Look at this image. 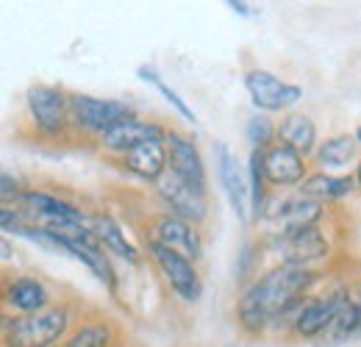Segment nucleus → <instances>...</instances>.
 Returning a JSON list of instances; mask_svg holds the SVG:
<instances>
[{
    "mask_svg": "<svg viewBox=\"0 0 361 347\" xmlns=\"http://www.w3.org/2000/svg\"><path fill=\"white\" fill-rule=\"evenodd\" d=\"M317 281V275L306 267H292L281 264L270 269L264 278L250 284V289L239 300V322L250 331L259 334L267 322H275L286 317L295 305L300 303V295Z\"/></svg>",
    "mask_w": 361,
    "mask_h": 347,
    "instance_id": "f257e3e1",
    "label": "nucleus"
},
{
    "mask_svg": "<svg viewBox=\"0 0 361 347\" xmlns=\"http://www.w3.org/2000/svg\"><path fill=\"white\" fill-rule=\"evenodd\" d=\"M67 325H70L67 308L14 317L6 322V347H50L64 336Z\"/></svg>",
    "mask_w": 361,
    "mask_h": 347,
    "instance_id": "f03ea898",
    "label": "nucleus"
},
{
    "mask_svg": "<svg viewBox=\"0 0 361 347\" xmlns=\"http://www.w3.org/2000/svg\"><path fill=\"white\" fill-rule=\"evenodd\" d=\"M70 117L78 128L92 130V133H106L123 120H131L134 111L120 103V100H103L92 95H73L70 97Z\"/></svg>",
    "mask_w": 361,
    "mask_h": 347,
    "instance_id": "7ed1b4c3",
    "label": "nucleus"
},
{
    "mask_svg": "<svg viewBox=\"0 0 361 347\" xmlns=\"http://www.w3.org/2000/svg\"><path fill=\"white\" fill-rule=\"evenodd\" d=\"M147 250H150L153 261L159 264V269L164 272L167 284L173 286V292L178 295L180 300L195 303V300L203 295V284H200V275H197L192 259L180 256L178 250H173V248H167V245H161V242H156V239H150Z\"/></svg>",
    "mask_w": 361,
    "mask_h": 347,
    "instance_id": "20e7f679",
    "label": "nucleus"
},
{
    "mask_svg": "<svg viewBox=\"0 0 361 347\" xmlns=\"http://www.w3.org/2000/svg\"><path fill=\"white\" fill-rule=\"evenodd\" d=\"M245 87L250 92L253 106L262 111H283L303 97V89L298 84H286L267 70H250L245 75Z\"/></svg>",
    "mask_w": 361,
    "mask_h": 347,
    "instance_id": "39448f33",
    "label": "nucleus"
},
{
    "mask_svg": "<svg viewBox=\"0 0 361 347\" xmlns=\"http://www.w3.org/2000/svg\"><path fill=\"white\" fill-rule=\"evenodd\" d=\"M214 162H217L220 186H223V192H226L233 214H236V219H239L242 225H247V219H250L247 217V209H250V183H245V175H242L239 164H236L233 150H231L228 145H223V142H217V145H214Z\"/></svg>",
    "mask_w": 361,
    "mask_h": 347,
    "instance_id": "423d86ee",
    "label": "nucleus"
},
{
    "mask_svg": "<svg viewBox=\"0 0 361 347\" xmlns=\"http://www.w3.org/2000/svg\"><path fill=\"white\" fill-rule=\"evenodd\" d=\"M156 186H159L161 197L170 203L173 217L186 219V222H192V225L206 217V192L197 189V186H192L189 181H183V178L176 175L173 170L161 175V178L156 181Z\"/></svg>",
    "mask_w": 361,
    "mask_h": 347,
    "instance_id": "0eeeda50",
    "label": "nucleus"
},
{
    "mask_svg": "<svg viewBox=\"0 0 361 347\" xmlns=\"http://www.w3.org/2000/svg\"><path fill=\"white\" fill-rule=\"evenodd\" d=\"M28 111H31L37 128L47 136H56L67 126L70 97L56 87H34L28 92Z\"/></svg>",
    "mask_w": 361,
    "mask_h": 347,
    "instance_id": "6e6552de",
    "label": "nucleus"
},
{
    "mask_svg": "<svg viewBox=\"0 0 361 347\" xmlns=\"http://www.w3.org/2000/svg\"><path fill=\"white\" fill-rule=\"evenodd\" d=\"M278 253L283 264L292 267H306L312 261H319L328 256V239L322 236V231L312 225V228H300L295 233H286L278 239Z\"/></svg>",
    "mask_w": 361,
    "mask_h": 347,
    "instance_id": "1a4fd4ad",
    "label": "nucleus"
},
{
    "mask_svg": "<svg viewBox=\"0 0 361 347\" xmlns=\"http://www.w3.org/2000/svg\"><path fill=\"white\" fill-rule=\"evenodd\" d=\"M167 156H170L173 173L206 192V164L192 139H186L180 133H167Z\"/></svg>",
    "mask_w": 361,
    "mask_h": 347,
    "instance_id": "9d476101",
    "label": "nucleus"
},
{
    "mask_svg": "<svg viewBox=\"0 0 361 347\" xmlns=\"http://www.w3.org/2000/svg\"><path fill=\"white\" fill-rule=\"evenodd\" d=\"M167 133L161 126H153V123H142V120H123L117 123L114 128H109L103 133V145L114 153H131L139 145H147V142H164Z\"/></svg>",
    "mask_w": 361,
    "mask_h": 347,
    "instance_id": "9b49d317",
    "label": "nucleus"
},
{
    "mask_svg": "<svg viewBox=\"0 0 361 347\" xmlns=\"http://www.w3.org/2000/svg\"><path fill=\"white\" fill-rule=\"evenodd\" d=\"M156 242L178 250L180 256L186 259H200L203 253V242H200V233L192 222L180 217H159L156 219Z\"/></svg>",
    "mask_w": 361,
    "mask_h": 347,
    "instance_id": "f8f14e48",
    "label": "nucleus"
},
{
    "mask_svg": "<svg viewBox=\"0 0 361 347\" xmlns=\"http://www.w3.org/2000/svg\"><path fill=\"white\" fill-rule=\"evenodd\" d=\"M264 173L270 183L278 186H295L306 181V162L298 150L286 147V145H272L270 150H264Z\"/></svg>",
    "mask_w": 361,
    "mask_h": 347,
    "instance_id": "ddd939ff",
    "label": "nucleus"
},
{
    "mask_svg": "<svg viewBox=\"0 0 361 347\" xmlns=\"http://www.w3.org/2000/svg\"><path fill=\"white\" fill-rule=\"evenodd\" d=\"M322 214V206L317 200L309 197H300V200H283L278 203V209L267 212L264 217L272 219V228L278 231V236H286V233H295L300 228H312L317 219Z\"/></svg>",
    "mask_w": 361,
    "mask_h": 347,
    "instance_id": "4468645a",
    "label": "nucleus"
},
{
    "mask_svg": "<svg viewBox=\"0 0 361 347\" xmlns=\"http://www.w3.org/2000/svg\"><path fill=\"white\" fill-rule=\"evenodd\" d=\"M342 303H345V292H334L331 298L303 303L300 314H298V319H295V331H298L300 336H306V339L325 334V331L331 328V322L336 319V314H339Z\"/></svg>",
    "mask_w": 361,
    "mask_h": 347,
    "instance_id": "2eb2a0df",
    "label": "nucleus"
},
{
    "mask_svg": "<svg viewBox=\"0 0 361 347\" xmlns=\"http://www.w3.org/2000/svg\"><path fill=\"white\" fill-rule=\"evenodd\" d=\"M64 239V236H61ZM64 245H67V256H73V259L84 261L87 267H90L92 272L109 286V292H114L117 289V278H114V269H111V264L106 259V253H103V248H100V242L94 239V233H87V236H73V239H64Z\"/></svg>",
    "mask_w": 361,
    "mask_h": 347,
    "instance_id": "dca6fc26",
    "label": "nucleus"
},
{
    "mask_svg": "<svg viewBox=\"0 0 361 347\" xmlns=\"http://www.w3.org/2000/svg\"><path fill=\"white\" fill-rule=\"evenodd\" d=\"M167 150H164V142H147V145H139L136 150L126 153V167L136 173L139 178H147V181H159L161 175L167 173Z\"/></svg>",
    "mask_w": 361,
    "mask_h": 347,
    "instance_id": "f3484780",
    "label": "nucleus"
},
{
    "mask_svg": "<svg viewBox=\"0 0 361 347\" xmlns=\"http://www.w3.org/2000/svg\"><path fill=\"white\" fill-rule=\"evenodd\" d=\"M50 295L37 278H17L6 286V303L23 314H42Z\"/></svg>",
    "mask_w": 361,
    "mask_h": 347,
    "instance_id": "a211bd4d",
    "label": "nucleus"
},
{
    "mask_svg": "<svg viewBox=\"0 0 361 347\" xmlns=\"http://www.w3.org/2000/svg\"><path fill=\"white\" fill-rule=\"evenodd\" d=\"M278 136H281V145L298 150L303 159L314 150V142H317V128L314 123L306 117V114H289L281 120L278 126Z\"/></svg>",
    "mask_w": 361,
    "mask_h": 347,
    "instance_id": "6ab92c4d",
    "label": "nucleus"
},
{
    "mask_svg": "<svg viewBox=\"0 0 361 347\" xmlns=\"http://www.w3.org/2000/svg\"><path fill=\"white\" fill-rule=\"evenodd\" d=\"M92 233H94V239L100 242L103 250H111L114 256L126 259L128 264H136V259H139V256H136V248L126 239L123 228H120L111 217H94V222H92Z\"/></svg>",
    "mask_w": 361,
    "mask_h": 347,
    "instance_id": "aec40b11",
    "label": "nucleus"
},
{
    "mask_svg": "<svg viewBox=\"0 0 361 347\" xmlns=\"http://www.w3.org/2000/svg\"><path fill=\"white\" fill-rule=\"evenodd\" d=\"M350 189H353V178H334L328 173H317L300 183V195L309 200H317V203L339 200V197L350 195Z\"/></svg>",
    "mask_w": 361,
    "mask_h": 347,
    "instance_id": "412c9836",
    "label": "nucleus"
},
{
    "mask_svg": "<svg viewBox=\"0 0 361 347\" xmlns=\"http://www.w3.org/2000/svg\"><path fill=\"white\" fill-rule=\"evenodd\" d=\"M353 156H356V136H334L317 150V159L325 170L348 167L353 162Z\"/></svg>",
    "mask_w": 361,
    "mask_h": 347,
    "instance_id": "4be33fe9",
    "label": "nucleus"
},
{
    "mask_svg": "<svg viewBox=\"0 0 361 347\" xmlns=\"http://www.w3.org/2000/svg\"><path fill=\"white\" fill-rule=\"evenodd\" d=\"M250 212L253 217H264V150H250Z\"/></svg>",
    "mask_w": 361,
    "mask_h": 347,
    "instance_id": "5701e85b",
    "label": "nucleus"
},
{
    "mask_svg": "<svg viewBox=\"0 0 361 347\" xmlns=\"http://www.w3.org/2000/svg\"><path fill=\"white\" fill-rule=\"evenodd\" d=\"M275 133H278V128L270 123V117H262V114L250 117V120H247V126H245V139L250 142V147H253V150H264V147L270 150Z\"/></svg>",
    "mask_w": 361,
    "mask_h": 347,
    "instance_id": "b1692460",
    "label": "nucleus"
},
{
    "mask_svg": "<svg viewBox=\"0 0 361 347\" xmlns=\"http://www.w3.org/2000/svg\"><path fill=\"white\" fill-rule=\"evenodd\" d=\"M109 342H111L109 325H87L73 339H67L64 347H109Z\"/></svg>",
    "mask_w": 361,
    "mask_h": 347,
    "instance_id": "393cba45",
    "label": "nucleus"
},
{
    "mask_svg": "<svg viewBox=\"0 0 361 347\" xmlns=\"http://www.w3.org/2000/svg\"><path fill=\"white\" fill-rule=\"evenodd\" d=\"M156 89H159V92L164 95V100H167V103H170V106H173V109L178 111L180 117L186 120V123H192V126L197 123V117H195V111H192V109H189V106H186V103L180 100V95H178V92H176V89H173V87H167V84H164L161 78L156 81Z\"/></svg>",
    "mask_w": 361,
    "mask_h": 347,
    "instance_id": "a878e982",
    "label": "nucleus"
},
{
    "mask_svg": "<svg viewBox=\"0 0 361 347\" xmlns=\"http://www.w3.org/2000/svg\"><path fill=\"white\" fill-rule=\"evenodd\" d=\"M0 181H3L0 192H3V203H6V206H8L11 200H20V197H23V192H20V186H17V181H14L11 175L3 173V178H0Z\"/></svg>",
    "mask_w": 361,
    "mask_h": 347,
    "instance_id": "bb28decb",
    "label": "nucleus"
},
{
    "mask_svg": "<svg viewBox=\"0 0 361 347\" xmlns=\"http://www.w3.org/2000/svg\"><path fill=\"white\" fill-rule=\"evenodd\" d=\"M228 6H231L233 11H239V14H245V17L250 14V8H247L250 3H245V0H228Z\"/></svg>",
    "mask_w": 361,
    "mask_h": 347,
    "instance_id": "cd10ccee",
    "label": "nucleus"
},
{
    "mask_svg": "<svg viewBox=\"0 0 361 347\" xmlns=\"http://www.w3.org/2000/svg\"><path fill=\"white\" fill-rule=\"evenodd\" d=\"M356 305H359V317H356V331H353V342H361V300Z\"/></svg>",
    "mask_w": 361,
    "mask_h": 347,
    "instance_id": "c85d7f7f",
    "label": "nucleus"
},
{
    "mask_svg": "<svg viewBox=\"0 0 361 347\" xmlns=\"http://www.w3.org/2000/svg\"><path fill=\"white\" fill-rule=\"evenodd\" d=\"M11 259V248H8V242L3 239V261H8Z\"/></svg>",
    "mask_w": 361,
    "mask_h": 347,
    "instance_id": "c756f323",
    "label": "nucleus"
},
{
    "mask_svg": "<svg viewBox=\"0 0 361 347\" xmlns=\"http://www.w3.org/2000/svg\"><path fill=\"white\" fill-rule=\"evenodd\" d=\"M356 183L361 186V164H359V170H356Z\"/></svg>",
    "mask_w": 361,
    "mask_h": 347,
    "instance_id": "7c9ffc66",
    "label": "nucleus"
},
{
    "mask_svg": "<svg viewBox=\"0 0 361 347\" xmlns=\"http://www.w3.org/2000/svg\"><path fill=\"white\" fill-rule=\"evenodd\" d=\"M356 142H359V145H361V126H359V128H356Z\"/></svg>",
    "mask_w": 361,
    "mask_h": 347,
    "instance_id": "2f4dec72",
    "label": "nucleus"
}]
</instances>
